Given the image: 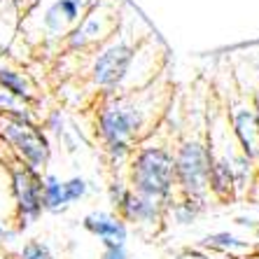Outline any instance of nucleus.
Listing matches in <instances>:
<instances>
[{
	"mask_svg": "<svg viewBox=\"0 0 259 259\" xmlns=\"http://www.w3.org/2000/svg\"><path fill=\"white\" fill-rule=\"evenodd\" d=\"M173 170H175V192L180 196L203 201L208 199V175H210V147L208 136L189 128L185 138L178 140L173 150Z\"/></svg>",
	"mask_w": 259,
	"mask_h": 259,
	"instance_id": "4",
	"label": "nucleus"
},
{
	"mask_svg": "<svg viewBox=\"0 0 259 259\" xmlns=\"http://www.w3.org/2000/svg\"><path fill=\"white\" fill-rule=\"evenodd\" d=\"M82 17H84V10L75 0H52L40 17V33H45L42 42L61 47Z\"/></svg>",
	"mask_w": 259,
	"mask_h": 259,
	"instance_id": "9",
	"label": "nucleus"
},
{
	"mask_svg": "<svg viewBox=\"0 0 259 259\" xmlns=\"http://www.w3.org/2000/svg\"><path fill=\"white\" fill-rule=\"evenodd\" d=\"M254 96H257V103H259V94H254Z\"/></svg>",
	"mask_w": 259,
	"mask_h": 259,
	"instance_id": "26",
	"label": "nucleus"
},
{
	"mask_svg": "<svg viewBox=\"0 0 259 259\" xmlns=\"http://www.w3.org/2000/svg\"><path fill=\"white\" fill-rule=\"evenodd\" d=\"M227 121L238 150L245 154L254 166H259V121H257V98L247 94L243 87L234 84L227 96Z\"/></svg>",
	"mask_w": 259,
	"mask_h": 259,
	"instance_id": "6",
	"label": "nucleus"
},
{
	"mask_svg": "<svg viewBox=\"0 0 259 259\" xmlns=\"http://www.w3.org/2000/svg\"><path fill=\"white\" fill-rule=\"evenodd\" d=\"M0 140L17 152V159L35 173H42L49 163V143L45 133L30 121L14 119L0 112Z\"/></svg>",
	"mask_w": 259,
	"mask_h": 259,
	"instance_id": "7",
	"label": "nucleus"
},
{
	"mask_svg": "<svg viewBox=\"0 0 259 259\" xmlns=\"http://www.w3.org/2000/svg\"><path fill=\"white\" fill-rule=\"evenodd\" d=\"M205 210V203L203 201H196V199H189V196H180L178 201H170L166 205V212H170L175 224L180 227H187V224H194L199 220V215Z\"/></svg>",
	"mask_w": 259,
	"mask_h": 259,
	"instance_id": "15",
	"label": "nucleus"
},
{
	"mask_svg": "<svg viewBox=\"0 0 259 259\" xmlns=\"http://www.w3.org/2000/svg\"><path fill=\"white\" fill-rule=\"evenodd\" d=\"M12 199L17 208L19 229L37 222L45 212L42 208V175L30 170L21 161L12 163Z\"/></svg>",
	"mask_w": 259,
	"mask_h": 259,
	"instance_id": "8",
	"label": "nucleus"
},
{
	"mask_svg": "<svg viewBox=\"0 0 259 259\" xmlns=\"http://www.w3.org/2000/svg\"><path fill=\"white\" fill-rule=\"evenodd\" d=\"M241 259H259V252H252V254H245V257H241Z\"/></svg>",
	"mask_w": 259,
	"mask_h": 259,
	"instance_id": "23",
	"label": "nucleus"
},
{
	"mask_svg": "<svg viewBox=\"0 0 259 259\" xmlns=\"http://www.w3.org/2000/svg\"><path fill=\"white\" fill-rule=\"evenodd\" d=\"M126 3L124 0H98L94 7H89L79 24L70 30V35L63 40L61 49L66 54H94L101 45H105L119 28L124 17Z\"/></svg>",
	"mask_w": 259,
	"mask_h": 259,
	"instance_id": "5",
	"label": "nucleus"
},
{
	"mask_svg": "<svg viewBox=\"0 0 259 259\" xmlns=\"http://www.w3.org/2000/svg\"><path fill=\"white\" fill-rule=\"evenodd\" d=\"M19 259H56L52 247L42 241H28L19 250Z\"/></svg>",
	"mask_w": 259,
	"mask_h": 259,
	"instance_id": "16",
	"label": "nucleus"
},
{
	"mask_svg": "<svg viewBox=\"0 0 259 259\" xmlns=\"http://www.w3.org/2000/svg\"><path fill=\"white\" fill-rule=\"evenodd\" d=\"M131 192V187H128L124 180H112V185H110V189H108V194H110V203H112V208H119L121 205V201L126 199V194Z\"/></svg>",
	"mask_w": 259,
	"mask_h": 259,
	"instance_id": "18",
	"label": "nucleus"
},
{
	"mask_svg": "<svg viewBox=\"0 0 259 259\" xmlns=\"http://www.w3.org/2000/svg\"><path fill=\"white\" fill-rule=\"evenodd\" d=\"M117 215H119L124 222L138 227V229L154 231L157 227H161V222L166 220V205H163L161 201L150 199V196L128 192L126 199L121 201V205L117 208Z\"/></svg>",
	"mask_w": 259,
	"mask_h": 259,
	"instance_id": "10",
	"label": "nucleus"
},
{
	"mask_svg": "<svg viewBox=\"0 0 259 259\" xmlns=\"http://www.w3.org/2000/svg\"><path fill=\"white\" fill-rule=\"evenodd\" d=\"M175 84L168 70L154 82L128 94L96 96V136L110 163H121L131 157L136 145L150 138L168 117Z\"/></svg>",
	"mask_w": 259,
	"mask_h": 259,
	"instance_id": "1",
	"label": "nucleus"
},
{
	"mask_svg": "<svg viewBox=\"0 0 259 259\" xmlns=\"http://www.w3.org/2000/svg\"><path fill=\"white\" fill-rule=\"evenodd\" d=\"M82 227L89 231L91 236H96L98 241L105 245H126L128 238V227L119 215L108 210H94L84 215Z\"/></svg>",
	"mask_w": 259,
	"mask_h": 259,
	"instance_id": "11",
	"label": "nucleus"
},
{
	"mask_svg": "<svg viewBox=\"0 0 259 259\" xmlns=\"http://www.w3.org/2000/svg\"><path fill=\"white\" fill-rule=\"evenodd\" d=\"M140 24H143V17L138 12H131V17H121V24L115 30V35L91 54V66L87 70V79H89L91 89L96 91L98 96H110V94H115L119 89L121 79H124L128 66H131L136 49L152 33V28L147 24L140 30H136Z\"/></svg>",
	"mask_w": 259,
	"mask_h": 259,
	"instance_id": "2",
	"label": "nucleus"
},
{
	"mask_svg": "<svg viewBox=\"0 0 259 259\" xmlns=\"http://www.w3.org/2000/svg\"><path fill=\"white\" fill-rule=\"evenodd\" d=\"M47 128L49 131H54V133H63V117H61V110H54L52 115L47 117Z\"/></svg>",
	"mask_w": 259,
	"mask_h": 259,
	"instance_id": "20",
	"label": "nucleus"
},
{
	"mask_svg": "<svg viewBox=\"0 0 259 259\" xmlns=\"http://www.w3.org/2000/svg\"><path fill=\"white\" fill-rule=\"evenodd\" d=\"M63 192H66L68 203H75V201H82L89 192V182L79 175H72L68 180H63Z\"/></svg>",
	"mask_w": 259,
	"mask_h": 259,
	"instance_id": "17",
	"label": "nucleus"
},
{
	"mask_svg": "<svg viewBox=\"0 0 259 259\" xmlns=\"http://www.w3.org/2000/svg\"><path fill=\"white\" fill-rule=\"evenodd\" d=\"M254 98H257V96H254ZM257 121H259V103H257Z\"/></svg>",
	"mask_w": 259,
	"mask_h": 259,
	"instance_id": "24",
	"label": "nucleus"
},
{
	"mask_svg": "<svg viewBox=\"0 0 259 259\" xmlns=\"http://www.w3.org/2000/svg\"><path fill=\"white\" fill-rule=\"evenodd\" d=\"M203 250L215 254H222L227 259H241L245 254L257 252V247L250 241H243L231 231H215V234H208L203 238Z\"/></svg>",
	"mask_w": 259,
	"mask_h": 259,
	"instance_id": "12",
	"label": "nucleus"
},
{
	"mask_svg": "<svg viewBox=\"0 0 259 259\" xmlns=\"http://www.w3.org/2000/svg\"><path fill=\"white\" fill-rule=\"evenodd\" d=\"M254 231H257V236H259V222H257V227H254Z\"/></svg>",
	"mask_w": 259,
	"mask_h": 259,
	"instance_id": "25",
	"label": "nucleus"
},
{
	"mask_svg": "<svg viewBox=\"0 0 259 259\" xmlns=\"http://www.w3.org/2000/svg\"><path fill=\"white\" fill-rule=\"evenodd\" d=\"M68 199L63 192V180H59L54 173L42 175V208L47 212H66L68 210Z\"/></svg>",
	"mask_w": 259,
	"mask_h": 259,
	"instance_id": "14",
	"label": "nucleus"
},
{
	"mask_svg": "<svg viewBox=\"0 0 259 259\" xmlns=\"http://www.w3.org/2000/svg\"><path fill=\"white\" fill-rule=\"evenodd\" d=\"M10 236H12V234H7V231H5V227L0 224V241H3V238H10Z\"/></svg>",
	"mask_w": 259,
	"mask_h": 259,
	"instance_id": "22",
	"label": "nucleus"
},
{
	"mask_svg": "<svg viewBox=\"0 0 259 259\" xmlns=\"http://www.w3.org/2000/svg\"><path fill=\"white\" fill-rule=\"evenodd\" d=\"M75 3H77V5H79V7H82V10H84V12H87L89 7H94V5H96L98 0H75Z\"/></svg>",
	"mask_w": 259,
	"mask_h": 259,
	"instance_id": "21",
	"label": "nucleus"
},
{
	"mask_svg": "<svg viewBox=\"0 0 259 259\" xmlns=\"http://www.w3.org/2000/svg\"><path fill=\"white\" fill-rule=\"evenodd\" d=\"M0 87L7 94H12L14 98L24 101L26 105H30V103L35 101V87L30 84L28 75L17 70L14 66H10L5 59H0Z\"/></svg>",
	"mask_w": 259,
	"mask_h": 259,
	"instance_id": "13",
	"label": "nucleus"
},
{
	"mask_svg": "<svg viewBox=\"0 0 259 259\" xmlns=\"http://www.w3.org/2000/svg\"><path fill=\"white\" fill-rule=\"evenodd\" d=\"M128 187L168 205L175 196V170L170 138H159V128L136 145L128 157Z\"/></svg>",
	"mask_w": 259,
	"mask_h": 259,
	"instance_id": "3",
	"label": "nucleus"
},
{
	"mask_svg": "<svg viewBox=\"0 0 259 259\" xmlns=\"http://www.w3.org/2000/svg\"><path fill=\"white\" fill-rule=\"evenodd\" d=\"M101 259H128L126 245H105Z\"/></svg>",
	"mask_w": 259,
	"mask_h": 259,
	"instance_id": "19",
	"label": "nucleus"
}]
</instances>
